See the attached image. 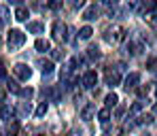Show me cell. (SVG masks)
Returning a JSON list of instances; mask_svg holds the SVG:
<instances>
[{"instance_id": "obj_1", "label": "cell", "mask_w": 157, "mask_h": 136, "mask_svg": "<svg viewBox=\"0 0 157 136\" xmlns=\"http://www.w3.org/2000/svg\"><path fill=\"white\" fill-rule=\"evenodd\" d=\"M24 43H26V34H24L21 30H11V32H9V36H6V47H9V51L21 49Z\"/></svg>"}, {"instance_id": "obj_2", "label": "cell", "mask_w": 157, "mask_h": 136, "mask_svg": "<svg viewBox=\"0 0 157 136\" xmlns=\"http://www.w3.org/2000/svg\"><path fill=\"white\" fill-rule=\"evenodd\" d=\"M13 72H15V77H17L19 81H28V79L32 77V68H30L28 64H15V66H13Z\"/></svg>"}, {"instance_id": "obj_3", "label": "cell", "mask_w": 157, "mask_h": 136, "mask_svg": "<svg viewBox=\"0 0 157 136\" xmlns=\"http://www.w3.org/2000/svg\"><path fill=\"white\" fill-rule=\"evenodd\" d=\"M81 83H83V87H85V89H94V87H96V83H98V75H96L94 70H87V72L83 75Z\"/></svg>"}, {"instance_id": "obj_4", "label": "cell", "mask_w": 157, "mask_h": 136, "mask_svg": "<svg viewBox=\"0 0 157 136\" xmlns=\"http://www.w3.org/2000/svg\"><path fill=\"white\" fill-rule=\"evenodd\" d=\"M66 32H68L66 24H62V21H55V24H53V36H55V38L66 41Z\"/></svg>"}, {"instance_id": "obj_5", "label": "cell", "mask_w": 157, "mask_h": 136, "mask_svg": "<svg viewBox=\"0 0 157 136\" xmlns=\"http://www.w3.org/2000/svg\"><path fill=\"white\" fill-rule=\"evenodd\" d=\"M140 85V75L138 72H130L125 77V89H136Z\"/></svg>"}, {"instance_id": "obj_6", "label": "cell", "mask_w": 157, "mask_h": 136, "mask_svg": "<svg viewBox=\"0 0 157 136\" xmlns=\"http://www.w3.org/2000/svg\"><path fill=\"white\" fill-rule=\"evenodd\" d=\"M98 13H100V11H98V6H96V4H89V6L83 11V19H87V21H94V19L98 17Z\"/></svg>"}, {"instance_id": "obj_7", "label": "cell", "mask_w": 157, "mask_h": 136, "mask_svg": "<svg viewBox=\"0 0 157 136\" xmlns=\"http://www.w3.org/2000/svg\"><path fill=\"white\" fill-rule=\"evenodd\" d=\"M34 47H36L38 53H47V51H51V43H49L47 38H38V41L34 43Z\"/></svg>"}, {"instance_id": "obj_8", "label": "cell", "mask_w": 157, "mask_h": 136, "mask_svg": "<svg viewBox=\"0 0 157 136\" xmlns=\"http://www.w3.org/2000/svg\"><path fill=\"white\" fill-rule=\"evenodd\" d=\"M13 115H15V109H13L11 104H2V107H0V117H2L4 121H11Z\"/></svg>"}, {"instance_id": "obj_9", "label": "cell", "mask_w": 157, "mask_h": 136, "mask_svg": "<svg viewBox=\"0 0 157 136\" xmlns=\"http://www.w3.org/2000/svg\"><path fill=\"white\" fill-rule=\"evenodd\" d=\"M119 81H121V77H119V72H117V70H108V72H106V83H108L110 87L119 85Z\"/></svg>"}, {"instance_id": "obj_10", "label": "cell", "mask_w": 157, "mask_h": 136, "mask_svg": "<svg viewBox=\"0 0 157 136\" xmlns=\"http://www.w3.org/2000/svg\"><path fill=\"white\" fill-rule=\"evenodd\" d=\"M28 32H30V34H43V32H45V24H40V21H30V24H28Z\"/></svg>"}, {"instance_id": "obj_11", "label": "cell", "mask_w": 157, "mask_h": 136, "mask_svg": "<svg viewBox=\"0 0 157 136\" xmlns=\"http://www.w3.org/2000/svg\"><path fill=\"white\" fill-rule=\"evenodd\" d=\"M123 32H125V30H123L121 26H115V28H113V32H108V34H113V36H110L108 41H115V43L123 41Z\"/></svg>"}, {"instance_id": "obj_12", "label": "cell", "mask_w": 157, "mask_h": 136, "mask_svg": "<svg viewBox=\"0 0 157 136\" xmlns=\"http://www.w3.org/2000/svg\"><path fill=\"white\" fill-rule=\"evenodd\" d=\"M47 111H49V102H47V100H43V102H40V104L36 107L34 115H36V117L40 119V117H45V115H47Z\"/></svg>"}, {"instance_id": "obj_13", "label": "cell", "mask_w": 157, "mask_h": 136, "mask_svg": "<svg viewBox=\"0 0 157 136\" xmlns=\"http://www.w3.org/2000/svg\"><path fill=\"white\" fill-rule=\"evenodd\" d=\"M28 15H30V13H28L26 6H17V11H15V15H13V17H15L17 21H26Z\"/></svg>"}, {"instance_id": "obj_14", "label": "cell", "mask_w": 157, "mask_h": 136, "mask_svg": "<svg viewBox=\"0 0 157 136\" xmlns=\"http://www.w3.org/2000/svg\"><path fill=\"white\" fill-rule=\"evenodd\" d=\"M91 34H94V30H91L89 26H83L81 30H78V38H81V41H89Z\"/></svg>"}, {"instance_id": "obj_15", "label": "cell", "mask_w": 157, "mask_h": 136, "mask_svg": "<svg viewBox=\"0 0 157 136\" xmlns=\"http://www.w3.org/2000/svg\"><path fill=\"white\" fill-rule=\"evenodd\" d=\"M104 102H106V109H110V107H117V102H119V96L113 91V94H108L104 98Z\"/></svg>"}, {"instance_id": "obj_16", "label": "cell", "mask_w": 157, "mask_h": 136, "mask_svg": "<svg viewBox=\"0 0 157 136\" xmlns=\"http://www.w3.org/2000/svg\"><path fill=\"white\" fill-rule=\"evenodd\" d=\"M11 21V11L6 6H0V24H9Z\"/></svg>"}, {"instance_id": "obj_17", "label": "cell", "mask_w": 157, "mask_h": 136, "mask_svg": "<svg viewBox=\"0 0 157 136\" xmlns=\"http://www.w3.org/2000/svg\"><path fill=\"white\" fill-rule=\"evenodd\" d=\"M98 119H100V123H108V119H110V111L108 109H102V111H98Z\"/></svg>"}, {"instance_id": "obj_18", "label": "cell", "mask_w": 157, "mask_h": 136, "mask_svg": "<svg viewBox=\"0 0 157 136\" xmlns=\"http://www.w3.org/2000/svg\"><path fill=\"white\" fill-rule=\"evenodd\" d=\"M94 113H96V107H94V104H87V107L83 109V113H81V117H83V119H91Z\"/></svg>"}, {"instance_id": "obj_19", "label": "cell", "mask_w": 157, "mask_h": 136, "mask_svg": "<svg viewBox=\"0 0 157 136\" xmlns=\"http://www.w3.org/2000/svg\"><path fill=\"white\" fill-rule=\"evenodd\" d=\"M17 130H19V123L17 121H11L9 128H6V136H17Z\"/></svg>"}, {"instance_id": "obj_20", "label": "cell", "mask_w": 157, "mask_h": 136, "mask_svg": "<svg viewBox=\"0 0 157 136\" xmlns=\"http://www.w3.org/2000/svg\"><path fill=\"white\" fill-rule=\"evenodd\" d=\"M19 96H21L24 100H28V102H30V98L34 96V89H32V87H24V89L19 91Z\"/></svg>"}, {"instance_id": "obj_21", "label": "cell", "mask_w": 157, "mask_h": 136, "mask_svg": "<svg viewBox=\"0 0 157 136\" xmlns=\"http://www.w3.org/2000/svg\"><path fill=\"white\" fill-rule=\"evenodd\" d=\"M87 55H89L91 60H100V57H102V53H100L98 47H89V49H87Z\"/></svg>"}, {"instance_id": "obj_22", "label": "cell", "mask_w": 157, "mask_h": 136, "mask_svg": "<svg viewBox=\"0 0 157 136\" xmlns=\"http://www.w3.org/2000/svg\"><path fill=\"white\" fill-rule=\"evenodd\" d=\"M6 89L13 91V94H19V91H21V87L17 85V81H6Z\"/></svg>"}, {"instance_id": "obj_23", "label": "cell", "mask_w": 157, "mask_h": 136, "mask_svg": "<svg viewBox=\"0 0 157 136\" xmlns=\"http://www.w3.org/2000/svg\"><path fill=\"white\" fill-rule=\"evenodd\" d=\"M51 60H53V62L64 60V51H62V49H51Z\"/></svg>"}, {"instance_id": "obj_24", "label": "cell", "mask_w": 157, "mask_h": 136, "mask_svg": "<svg viewBox=\"0 0 157 136\" xmlns=\"http://www.w3.org/2000/svg\"><path fill=\"white\" fill-rule=\"evenodd\" d=\"M136 89H138V96H140V98L149 96V91H151V87H149V85H147V87H144V85H138Z\"/></svg>"}, {"instance_id": "obj_25", "label": "cell", "mask_w": 157, "mask_h": 136, "mask_svg": "<svg viewBox=\"0 0 157 136\" xmlns=\"http://www.w3.org/2000/svg\"><path fill=\"white\" fill-rule=\"evenodd\" d=\"M30 111H32L30 102H21V104H19V113H21V115H30Z\"/></svg>"}, {"instance_id": "obj_26", "label": "cell", "mask_w": 157, "mask_h": 136, "mask_svg": "<svg viewBox=\"0 0 157 136\" xmlns=\"http://www.w3.org/2000/svg\"><path fill=\"white\" fill-rule=\"evenodd\" d=\"M53 72V62H43V75H51Z\"/></svg>"}, {"instance_id": "obj_27", "label": "cell", "mask_w": 157, "mask_h": 136, "mask_svg": "<svg viewBox=\"0 0 157 136\" xmlns=\"http://www.w3.org/2000/svg\"><path fill=\"white\" fill-rule=\"evenodd\" d=\"M136 123H140V126H144V123H153V115H142Z\"/></svg>"}, {"instance_id": "obj_28", "label": "cell", "mask_w": 157, "mask_h": 136, "mask_svg": "<svg viewBox=\"0 0 157 136\" xmlns=\"http://www.w3.org/2000/svg\"><path fill=\"white\" fill-rule=\"evenodd\" d=\"M57 96H59V94H57V89H53V87L47 89V98H49V100H57Z\"/></svg>"}, {"instance_id": "obj_29", "label": "cell", "mask_w": 157, "mask_h": 136, "mask_svg": "<svg viewBox=\"0 0 157 136\" xmlns=\"http://www.w3.org/2000/svg\"><path fill=\"white\" fill-rule=\"evenodd\" d=\"M68 4H70L72 9H81V6L85 4V0H68Z\"/></svg>"}, {"instance_id": "obj_30", "label": "cell", "mask_w": 157, "mask_h": 136, "mask_svg": "<svg viewBox=\"0 0 157 136\" xmlns=\"http://www.w3.org/2000/svg\"><path fill=\"white\" fill-rule=\"evenodd\" d=\"M62 6V0H49V9H53V11H57Z\"/></svg>"}, {"instance_id": "obj_31", "label": "cell", "mask_w": 157, "mask_h": 136, "mask_svg": "<svg viewBox=\"0 0 157 136\" xmlns=\"http://www.w3.org/2000/svg\"><path fill=\"white\" fill-rule=\"evenodd\" d=\"M147 66H149V70H157V57H151L147 62Z\"/></svg>"}, {"instance_id": "obj_32", "label": "cell", "mask_w": 157, "mask_h": 136, "mask_svg": "<svg viewBox=\"0 0 157 136\" xmlns=\"http://www.w3.org/2000/svg\"><path fill=\"white\" fill-rule=\"evenodd\" d=\"M123 115H125V107H117V111H115V117H117V119H121Z\"/></svg>"}, {"instance_id": "obj_33", "label": "cell", "mask_w": 157, "mask_h": 136, "mask_svg": "<svg viewBox=\"0 0 157 136\" xmlns=\"http://www.w3.org/2000/svg\"><path fill=\"white\" fill-rule=\"evenodd\" d=\"M142 111V102H134L132 104V113H140Z\"/></svg>"}, {"instance_id": "obj_34", "label": "cell", "mask_w": 157, "mask_h": 136, "mask_svg": "<svg viewBox=\"0 0 157 136\" xmlns=\"http://www.w3.org/2000/svg\"><path fill=\"white\" fill-rule=\"evenodd\" d=\"M2 79H6V68L0 64V81H2Z\"/></svg>"}, {"instance_id": "obj_35", "label": "cell", "mask_w": 157, "mask_h": 136, "mask_svg": "<svg viewBox=\"0 0 157 136\" xmlns=\"http://www.w3.org/2000/svg\"><path fill=\"white\" fill-rule=\"evenodd\" d=\"M106 4H117V2H119V0H104Z\"/></svg>"}, {"instance_id": "obj_36", "label": "cell", "mask_w": 157, "mask_h": 136, "mask_svg": "<svg viewBox=\"0 0 157 136\" xmlns=\"http://www.w3.org/2000/svg\"><path fill=\"white\" fill-rule=\"evenodd\" d=\"M13 4H17V6H21V0H11Z\"/></svg>"}, {"instance_id": "obj_37", "label": "cell", "mask_w": 157, "mask_h": 136, "mask_svg": "<svg viewBox=\"0 0 157 136\" xmlns=\"http://www.w3.org/2000/svg\"><path fill=\"white\" fill-rule=\"evenodd\" d=\"M2 100H4V91L0 89V102H2Z\"/></svg>"}, {"instance_id": "obj_38", "label": "cell", "mask_w": 157, "mask_h": 136, "mask_svg": "<svg viewBox=\"0 0 157 136\" xmlns=\"http://www.w3.org/2000/svg\"><path fill=\"white\" fill-rule=\"evenodd\" d=\"M153 115H157V102H155V107H153Z\"/></svg>"}, {"instance_id": "obj_39", "label": "cell", "mask_w": 157, "mask_h": 136, "mask_svg": "<svg viewBox=\"0 0 157 136\" xmlns=\"http://www.w3.org/2000/svg\"><path fill=\"white\" fill-rule=\"evenodd\" d=\"M68 136H77V132H70V134H68Z\"/></svg>"}, {"instance_id": "obj_40", "label": "cell", "mask_w": 157, "mask_h": 136, "mask_svg": "<svg viewBox=\"0 0 157 136\" xmlns=\"http://www.w3.org/2000/svg\"><path fill=\"white\" fill-rule=\"evenodd\" d=\"M155 96H157V89H155Z\"/></svg>"}, {"instance_id": "obj_41", "label": "cell", "mask_w": 157, "mask_h": 136, "mask_svg": "<svg viewBox=\"0 0 157 136\" xmlns=\"http://www.w3.org/2000/svg\"><path fill=\"white\" fill-rule=\"evenodd\" d=\"M144 136H149V134H144Z\"/></svg>"}, {"instance_id": "obj_42", "label": "cell", "mask_w": 157, "mask_h": 136, "mask_svg": "<svg viewBox=\"0 0 157 136\" xmlns=\"http://www.w3.org/2000/svg\"><path fill=\"white\" fill-rule=\"evenodd\" d=\"M134 2H136V0H134Z\"/></svg>"}]
</instances>
